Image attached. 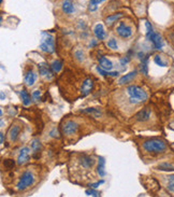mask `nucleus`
Listing matches in <instances>:
<instances>
[{"label": "nucleus", "mask_w": 174, "mask_h": 197, "mask_svg": "<svg viewBox=\"0 0 174 197\" xmlns=\"http://www.w3.org/2000/svg\"><path fill=\"white\" fill-rule=\"evenodd\" d=\"M51 68L54 72H59L62 68V62H60V60H54V62H52Z\"/></svg>", "instance_id": "23"}, {"label": "nucleus", "mask_w": 174, "mask_h": 197, "mask_svg": "<svg viewBox=\"0 0 174 197\" xmlns=\"http://www.w3.org/2000/svg\"><path fill=\"white\" fill-rule=\"evenodd\" d=\"M154 62H155L156 65L160 66V67H166L167 66V64L164 62V60L161 59V57L159 56V55H156V56L154 57Z\"/></svg>", "instance_id": "26"}, {"label": "nucleus", "mask_w": 174, "mask_h": 197, "mask_svg": "<svg viewBox=\"0 0 174 197\" xmlns=\"http://www.w3.org/2000/svg\"><path fill=\"white\" fill-rule=\"evenodd\" d=\"M3 99H4V94L1 93V100H3Z\"/></svg>", "instance_id": "34"}, {"label": "nucleus", "mask_w": 174, "mask_h": 197, "mask_svg": "<svg viewBox=\"0 0 174 197\" xmlns=\"http://www.w3.org/2000/svg\"><path fill=\"white\" fill-rule=\"evenodd\" d=\"M137 77V70H133L131 72L126 73L125 76H123L121 79H119V84H126V83H130V82L133 80L134 78Z\"/></svg>", "instance_id": "13"}, {"label": "nucleus", "mask_w": 174, "mask_h": 197, "mask_svg": "<svg viewBox=\"0 0 174 197\" xmlns=\"http://www.w3.org/2000/svg\"><path fill=\"white\" fill-rule=\"evenodd\" d=\"M41 149V143L39 142L38 139H35V140L31 141V150L33 153H37V152L40 151Z\"/></svg>", "instance_id": "25"}, {"label": "nucleus", "mask_w": 174, "mask_h": 197, "mask_svg": "<svg viewBox=\"0 0 174 197\" xmlns=\"http://www.w3.org/2000/svg\"><path fill=\"white\" fill-rule=\"evenodd\" d=\"M116 33L121 36V37H123V38H129V37H131V35H132V29L130 26L126 25L125 23L121 22L118 24L117 28H116Z\"/></svg>", "instance_id": "6"}, {"label": "nucleus", "mask_w": 174, "mask_h": 197, "mask_svg": "<svg viewBox=\"0 0 174 197\" xmlns=\"http://www.w3.org/2000/svg\"><path fill=\"white\" fill-rule=\"evenodd\" d=\"M97 172L100 177H104L105 175V159L103 157H99V163H98V167H97Z\"/></svg>", "instance_id": "18"}, {"label": "nucleus", "mask_w": 174, "mask_h": 197, "mask_svg": "<svg viewBox=\"0 0 174 197\" xmlns=\"http://www.w3.org/2000/svg\"><path fill=\"white\" fill-rule=\"evenodd\" d=\"M0 138H1V144H3V142H4V136H3L2 132L0 134Z\"/></svg>", "instance_id": "33"}, {"label": "nucleus", "mask_w": 174, "mask_h": 197, "mask_svg": "<svg viewBox=\"0 0 174 197\" xmlns=\"http://www.w3.org/2000/svg\"><path fill=\"white\" fill-rule=\"evenodd\" d=\"M150 110L148 108H145V109H142L141 111H139L135 115L138 121H141V122H144V121H147L150 119Z\"/></svg>", "instance_id": "11"}, {"label": "nucleus", "mask_w": 174, "mask_h": 197, "mask_svg": "<svg viewBox=\"0 0 174 197\" xmlns=\"http://www.w3.org/2000/svg\"><path fill=\"white\" fill-rule=\"evenodd\" d=\"M145 26H146V37H147V39L152 42L155 49L161 50L162 46H164V41H162L161 36L154 31L153 26L148 22H145Z\"/></svg>", "instance_id": "1"}, {"label": "nucleus", "mask_w": 174, "mask_h": 197, "mask_svg": "<svg viewBox=\"0 0 174 197\" xmlns=\"http://www.w3.org/2000/svg\"><path fill=\"white\" fill-rule=\"evenodd\" d=\"M82 112H84V113H89L93 116H95V117L101 116V111L96 108H87V109H85V110H82Z\"/></svg>", "instance_id": "21"}, {"label": "nucleus", "mask_w": 174, "mask_h": 197, "mask_svg": "<svg viewBox=\"0 0 174 197\" xmlns=\"http://www.w3.org/2000/svg\"><path fill=\"white\" fill-rule=\"evenodd\" d=\"M40 96H41V94H40V91H35V92L32 93V97L35 98L36 100H39L40 99Z\"/></svg>", "instance_id": "30"}, {"label": "nucleus", "mask_w": 174, "mask_h": 197, "mask_svg": "<svg viewBox=\"0 0 174 197\" xmlns=\"http://www.w3.org/2000/svg\"><path fill=\"white\" fill-rule=\"evenodd\" d=\"M36 80H37V74L32 70L27 71L26 74H25V83H26L28 86H31V85L35 84Z\"/></svg>", "instance_id": "12"}, {"label": "nucleus", "mask_w": 174, "mask_h": 197, "mask_svg": "<svg viewBox=\"0 0 174 197\" xmlns=\"http://www.w3.org/2000/svg\"><path fill=\"white\" fill-rule=\"evenodd\" d=\"M78 124L75 123V122L73 121H67L66 123H64V125H62V132H64V135H73V134H75L76 132V130H78Z\"/></svg>", "instance_id": "7"}, {"label": "nucleus", "mask_w": 174, "mask_h": 197, "mask_svg": "<svg viewBox=\"0 0 174 197\" xmlns=\"http://www.w3.org/2000/svg\"><path fill=\"white\" fill-rule=\"evenodd\" d=\"M21 132V128L19 126L17 125H13V126L11 127L10 130H9V137H10V140L11 141H15L19 137V134Z\"/></svg>", "instance_id": "14"}, {"label": "nucleus", "mask_w": 174, "mask_h": 197, "mask_svg": "<svg viewBox=\"0 0 174 197\" xmlns=\"http://www.w3.org/2000/svg\"><path fill=\"white\" fill-rule=\"evenodd\" d=\"M129 60H130V58H129V57H125V58H123V59H121V64H123V66L125 65V64H127Z\"/></svg>", "instance_id": "32"}, {"label": "nucleus", "mask_w": 174, "mask_h": 197, "mask_svg": "<svg viewBox=\"0 0 174 197\" xmlns=\"http://www.w3.org/2000/svg\"><path fill=\"white\" fill-rule=\"evenodd\" d=\"M73 10H74V8H73L72 2L69 0H64L62 2V11L67 14H71L73 13Z\"/></svg>", "instance_id": "19"}, {"label": "nucleus", "mask_w": 174, "mask_h": 197, "mask_svg": "<svg viewBox=\"0 0 174 197\" xmlns=\"http://www.w3.org/2000/svg\"><path fill=\"white\" fill-rule=\"evenodd\" d=\"M127 92H128L131 103H138V101H145L147 99V94L142 87L138 86V85H130L127 87Z\"/></svg>", "instance_id": "2"}, {"label": "nucleus", "mask_w": 174, "mask_h": 197, "mask_svg": "<svg viewBox=\"0 0 174 197\" xmlns=\"http://www.w3.org/2000/svg\"><path fill=\"white\" fill-rule=\"evenodd\" d=\"M29 161V149L28 148H23L21 149L19 154V157H17V164L23 165L26 162Z\"/></svg>", "instance_id": "8"}, {"label": "nucleus", "mask_w": 174, "mask_h": 197, "mask_svg": "<svg viewBox=\"0 0 174 197\" xmlns=\"http://www.w3.org/2000/svg\"><path fill=\"white\" fill-rule=\"evenodd\" d=\"M38 67H39V71H40V74L43 77H46L47 79H52V71L51 69H50V67H48L47 64H39L38 65Z\"/></svg>", "instance_id": "10"}, {"label": "nucleus", "mask_w": 174, "mask_h": 197, "mask_svg": "<svg viewBox=\"0 0 174 197\" xmlns=\"http://www.w3.org/2000/svg\"><path fill=\"white\" fill-rule=\"evenodd\" d=\"M143 148L150 153H161L167 149V144L164 141L160 139H152L143 143Z\"/></svg>", "instance_id": "3"}, {"label": "nucleus", "mask_w": 174, "mask_h": 197, "mask_svg": "<svg viewBox=\"0 0 174 197\" xmlns=\"http://www.w3.org/2000/svg\"><path fill=\"white\" fill-rule=\"evenodd\" d=\"M95 161L89 156H83L81 157V165L85 168H90L94 165Z\"/></svg>", "instance_id": "20"}, {"label": "nucleus", "mask_w": 174, "mask_h": 197, "mask_svg": "<svg viewBox=\"0 0 174 197\" xmlns=\"http://www.w3.org/2000/svg\"><path fill=\"white\" fill-rule=\"evenodd\" d=\"M94 33L96 35V37L100 40H103L105 38V31H104V28L102 26L101 24H97L96 27L94 29Z\"/></svg>", "instance_id": "15"}, {"label": "nucleus", "mask_w": 174, "mask_h": 197, "mask_svg": "<svg viewBox=\"0 0 174 197\" xmlns=\"http://www.w3.org/2000/svg\"><path fill=\"white\" fill-rule=\"evenodd\" d=\"M168 187L171 192L174 193V175H171L169 178V182H168Z\"/></svg>", "instance_id": "29"}, {"label": "nucleus", "mask_w": 174, "mask_h": 197, "mask_svg": "<svg viewBox=\"0 0 174 197\" xmlns=\"http://www.w3.org/2000/svg\"><path fill=\"white\" fill-rule=\"evenodd\" d=\"M21 101H23V105L25 106H29L30 103H31V96L28 92H27L26 89H21Z\"/></svg>", "instance_id": "17"}, {"label": "nucleus", "mask_w": 174, "mask_h": 197, "mask_svg": "<svg viewBox=\"0 0 174 197\" xmlns=\"http://www.w3.org/2000/svg\"><path fill=\"white\" fill-rule=\"evenodd\" d=\"M103 183H104V180H100V181H98V182H96V183L90 184V187H93V189H97L100 184H103Z\"/></svg>", "instance_id": "31"}, {"label": "nucleus", "mask_w": 174, "mask_h": 197, "mask_svg": "<svg viewBox=\"0 0 174 197\" xmlns=\"http://www.w3.org/2000/svg\"><path fill=\"white\" fill-rule=\"evenodd\" d=\"M85 194L87 195V196H95V197H98L100 196V193L99 192H97L95 189H89V190H86L85 191Z\"/></svg>", "instance_id": "27"}, {"label": "nucleus", "mask_w": 174, "mask_h": 197, "mask_svg": "<svg viewBox=\"0 0 174 197\" xmlns=\"http://www.w3.org/2000/svg\"><path fill=\"white\" fill-rule=\"evenodd\" d=\"M33 179H35V177H33L31 171H25V172L21 175V178H19V183H17V186H16L17 190L21 191V190H25L26 187L30 186L33 183Z\"/></svg>", "instance_id": "5"}, {"label": "nucleus", "mask_w": 174, "mask_h": 197, "mask_svg": "<svg viewBox=\"0 0 174 197\" xmlns=\"http://www.w3.org/2000/svg\"><path fill=\"white\" fill-rule=\"evenodd\" d=\"M40 49L45 53H54L55 51V43H54V38L51 33H42V39H41L40 43Z\"/></svg>", "instance_id": "4"}, {"label": "nucleus", "mask_w": 174, "mask_h": 197, "mask_svg": "<svg viewBox=\"0 0 174 197\" xmlns=\"http://www.w3.org/2000/svg\"><path fill=\"white\" fill-rule=\"evenodd\" d=\"M107 46H109V48H111V49L112 50H117V42H116V40L115 39H110V40H109V42H107Z\"/></svg>", "instance_id": "28"}, {"label": "nucleus", "mask_w": 174, "mask_h": 197, "mask_svg": "<svg viewBox=\"0 0 174 197\" xmlns=\"http://www.w3.org/2000/svg\"><path fill=\"white\" fill-rule=\"evenodd\" d=\"M99 66L103 68L104 70H111L113 68V64L111 60H109L105 57H100L99 58Z\"/></svg>", "instance_id": "16"}, {"label": "nucleus", "mask_w": 174, "mask_h": 197, "mask_svg": "<svg viewBox=\"0 0 174 197\" xmlns=\"http://www.w3.org/2000/svg\"><path fill=\"white\" fill-rule=\"evenodd\" d=\"M104 1V0H90L89 1V6H88V10L89 11H96L97 10V6L99 4L100 2Z\"/></svg>", "instance_id": "24"}, {"label": "nucleus", "mask_w": 174, "mask_h": 197, "mask_svg": "<svg viewBox=\"0 0 174 197\" xmlns=\"http://www.w3.org/2000/svg\"><path fill=\"white\" fill-rule=\"evenodd\" d=\"M94 86V82L91 79H86L85 81L83 82V85H82V88H81V92L83 94V96H87L89 93L91 92Z\"/></svg>", "instance_id": "9"}, {"label": "nucleus", "mask_w": 174, "mask_h": 197, "mask_svg": "<svg viewBox=\"0 0 174 197\" xmlns=\"http://www.w3.org/2000/svg\"><path fill=\"white\" fill-rule=\"evenodd\" d=\"M121 16H123V14H121V13L113 14V15H110V16H107V19H105V23H107V25H112L113 23L116 22L118 19H121Z\"/></svg>", "instance_id": "22"}]
</instances>
